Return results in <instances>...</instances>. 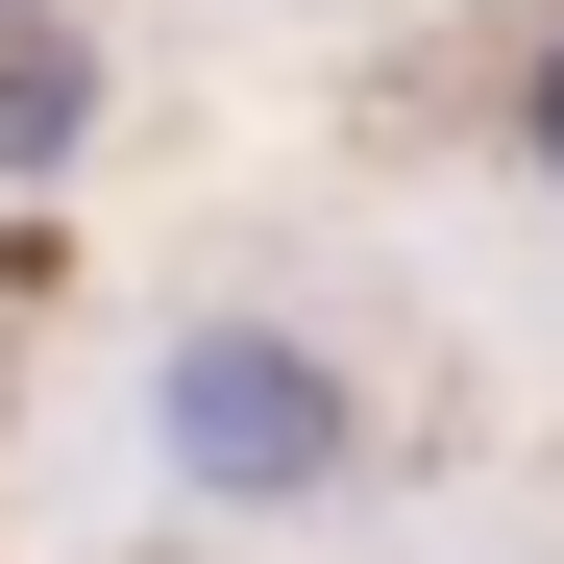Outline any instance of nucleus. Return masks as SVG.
I'll return each mask as SVG.
<instances>
[{"instance_id": "1", "label": "nucleus", "mask_w": 564, "mask_h": 564, "mask_svg": "<svg viewBox=\"0 0 564 564\" xmlns=\"http://www.w3.org/2000/svg\"><path fill=\"white\" fill-rule=\"evenodd\" d=\"M172 466H197V491H319L344 466V368L270 344V319H197L172 344Z\"/></svg>"}, {"instance_id": "2", "label": "nucleus", "mask_w": 564, "mask_h": 564, "mask_svg": "<svg viewBox=\"0 0 564 564\" xmlns=\"http://www.w3.org/2000/svg\"><path fill=\"white\" fill-rule=\"evenodd\" d=\"M516 123H540V197H564V50H540V74H516Z\"/></svg>"}]
</instances>
